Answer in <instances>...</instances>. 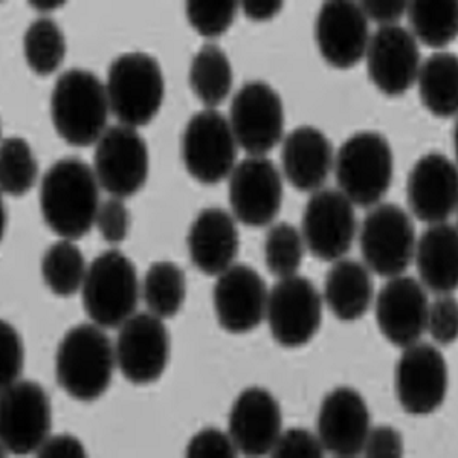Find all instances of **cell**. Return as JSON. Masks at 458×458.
Instances as JSON below:
<instances>
[{"mask_svg":"<svg viewBox=\"0 0 458 458\" xmlns=\"http://www.w3.org/2000/svg\"><path fill=\"white\" fill-rule=\"evenodd\" d=\"M98 199V179L79 157L60 159L43 176V219L63 239L77 240L88 234L97 220Z\"/></svg>","mask_w":458,"mask_h":458,"instance_id":"1","label":"cell"},{"mask_svg":"<svg viewBox=\"0 0 458 458\" xmlns=\"http://www.w3.org/2000/svg\"><path fill=\"white\" fill-rule=\"evenodd\" d=\"M109 98L98 77L83 69H71L58 77L51 97L54 127L64 141L88 147L107 129Z\"/></svg>","mask_w":458,"mask_h":458,"instance_id":"2","label":"cell"},{"mask_svg":"<svg viewBox=\"0 0 458 458\" xmlns=\"http://www.w3.org/2000/svg\"><path fill=\"white\" fill-rule=\"evenodd\" d=\"M114 360L109 336L99 326H77L64 335L58 347V384L77 401H97L109 388Z\"/></svg>","mask_w":458,"mask_h":458,"instance_id":"3","label":"cell"},{"mask_svg":"<svg viewBox=\"0 0 458 458\" xmlns=\"http://www.w3.org/2000/svg\"><path fill=\"white\" fill-rule=\"evenodd\" d=\"M106 90L121 124L131 129L147 125L161 109L165 94L161 66L148 54H123L110 64Z\"/></svg>","mask_w":458,"mask_h":458,"instance_id":"4","label":"cell"},{"mask_svg":"<svg viewBox=\"0 0 458 458\" xmlns=\"http://www.w3.org/2000/svg\"><path fill=\"white\" fill-rule=\"evenodd\" d=\"M335 173L341 193L358 207L380 202L393 181V151L386 136L360 131L339 148Z\"/></svg>","mask_w":458,"mask_h":458,"instance_id":"5","label":"cell"},{"mask_svg":"<svg viewBox=\"0 0 458 458\" xmlns=\"http://www.w3.org/2000/svg\"><path fill=\"white\" fill-rule=\"evenodd\" d=\"M140 298L135 265L120 250H107L89 266L83 306L99 327L114 328L133 317Z\"/></svg>","mask_w":458,"mask_h":458,"instance_id":"6","label":"cell"},{"mask_svg":"<svg viewBox=\"0 0 458 458\" xmlns=\"http://www.w3.org/2000/svg\"><path fill=\"white\" fill-rule=\"evenodd\" d=\"M360 240L365 263L377 276H399L411 265L416 231L411 217L394 203L377 205L367 214Z\"/></svg>","mask_w":458,"mask_h":458,"instance_id":"7","label":"cell"},{"mask_svg":"<svg viewBox=\"0 0 458 458\" xmlns=\"http://www.w3.org/2000/svg\"><path fill=\"white\" fill-rule=\"evenodd\" d=\"M51 402L47 391L31 380H16L2 388L0 437L11 454L38 451L51 431Z\"/></svg>","mask_w":458,"mask_h":458,"instance_id":"8","label":"cell"},{"mask_svg":"<svg viewBox=\"0 0 458 458\" xmlns=\"http://www.w3.org/2000/svg\"><path fill=\"white\" fill-rule=\"evenodd\" d=\"M183 164L199 182L214 185L234 170L237 141L229 121L217 110L194 114L183 131Z\"/></svg>","mask_w":458,"mask_h":458,"instance_id":"9","label":"cell"},{"mask_svg":"<svg viewBox=\"0 0 458 458\" xmlns=\"http://www.w3.org/2000/svg\"><path fill=\"white\" fill-rule=\"evenodd\" d=\"M266 317L276 343L287 349H297L308 344L321 326V295L309 278H282L267 297Z\"/></svg>","mask_w":458,"mask_h":458,"instance_id":"10","label":"cell"},{"mask_svg":"<svg viewBox=\"0 0 458 458\" xmlns=\"http://www.w3.org/2000/svg\"><path fill=\"white\" fill-rule=\"evenodd\" d=\"M229 118L235 141L250 157H263L282 141L284 110L269 84L246 83L233 98Z\"/></svg>","mask_w":458,"mask_h":458,"instance_id":"11","label":"cell"},{"mask_svg":"<svg viewBox=\"0 0 458 458\" xmlns=\"http://www.w3.org/2000/svg\"><path fill=\"white\" fill-rule=\"evenodd\" d=\"M95 176L114 198H131L148 176V150L141 135L127 125H112L99 138L94 157Z\"/></svg>","mask_w":458,"mask_h":458,"instance_id":"12","label":"cell"},{"mask_svg":"<svg viewBox=\"0 0 458 458\" xmlns=\"http://www.w3.org/2000/svg\"><path fill=\"white\" fill-rule=\"evenodd\" d=\"M116 362L125 379L146 386L161 377L170 358V338L161 318L136 313L121 326Z\"/></svg>","mask_w":458,"mask_h":458,"instance_id":"13","label":"cell"},{"mask_svg":"<svg viewBox=\"0 0 458 458\" xmlns=\"http://www.w3.org/2000/svg\"><path fill=\"white\" fill-rule=\"evenodd\" d=\"M282 176L271 159L246 157L229 179V202L235 219L252 228L271 224L280 213Z\"/></svg>","mask_w":458,"mask_h":458,"instance_id":"14","label":"cell"},{"mask_svg":"<svg viewBox=\"0 0 458 458\" xmlns=\"http://www.w3.org/2000/svg\"><path fill=\"white\" fill-rule=\"evenodd\" d=\"M354 233L353 203L334 188L315 191L302 217V235L313 256L323 261L341 260L352 248Z\"/></svg>","mask_w":458,"mask_h":458,"instance_id":"15","label":"cell"},{"mask_svg":"<svg viewBox=\"0 0 458 458\" xmlns=\"http://www.w3.org/2000/svg\"><path fill=\"white\" fill-rule=\"evenodd\" d=\"M448 390V369L434 345L416 343L406 347L397 362L396 391L408 414L425 416L442 405Z\"/></svg>","mask_w":458,"mask_h":458,"instance_id":"16","label":"cell"},{"mask_svg":"<svg viewBox=\"0 0 458 458\" xmlns=\"http://www.w3.org/2000/svg\"><path fill=\"white\" fill-rule=\"evenodd\" d=\"M365 54L371 81L388 97L405 94L416 81L420 51L411 32L401 25L380 27Z\"/></svg>","mask_w":458,"mask_h":458,"instance_id":"17","label":"cell"},{"mask_svg":"<svg viewBox=\"0 0 458 458\" xmlns=\"http://www.w3.org/2000/svg\"><path fill=\"white\" fill-rule=\"evenodd\" d=\"M267 287L259 272L233 265L214 286V308L220 326L229 334H246L260 326L267 309Z\"/></svg>","mask_w":458,"mask_h":458,"instance_id":"18","label":"cell"},{"mask_svg":"<svg viewBox=\"0 0 458 458\" xmlns=\"http://www.w3.org/2000/svg\"><path fill=\"white\" fill-rule=\"evenodd\" d=\"M428 295L412 276H393L376 300V321L380 332L396 347L419 343L427 330Z\"/></svg>","mask_w":458,"mask_h":458,"instance_id":"19","label":"cell"},{"mask_svg":"<svg viewBox=\"0 0 458 458\" xmlns=\"http://www.w3.org/2000/svg\"><path fill=\"white\" fill-rule=\"evenodd\" d=\"M369 40V21L360 4L345 0L323 4L317 19V42L328 64L353 68L364 58Z\"/></svg>","mask_w":458,"mask_h":458,"instance_id":"20","label":"cell"},{"mask_svg":"<svg viewBox=\"0 0 458 458\" xmlns=\"http://www.w3.org/2000/svg\"><path fill=\"white\" fill-rule=\"evenodd\" d=\"M370 432V411L358 391L341 386L324 399L318 416V437L336 457H356Z\"/></svg>","mask_w":458,"mask_h":458,"instance_id":"21","label":"cell"},{"mask_svg":"<svg viewBox=\"0 0 458 458\" xmlns=\"http://www.w3.org/2000/svg\"><path fill=\"white\" fill-rule=\"evenodd\" d=\"M457 167L438 153L420 157L408 177V202L417 219L443 224L457 209Z\"/></svg>","mask_w":458,"mask_h":458,"instance_id":"22","label":"cell"},{"mask_svg":"<svg viewBox=\"0 0 458 458\" xmlns=\"http://www.w3.org/2000/svg\"><path fill=\"white\" fill-rule=\"evenodd\" d=\"M282 434L280 405L269 391L254 386L243 391L229 414V436L248 457L269 454Z\"/></svg>","mask_w":458,"mask_h":458,"instance_id":"23","label":"cell"},{"mask_svg":"<svg viewBox=\"0 0 458 458\" xmlns=\"http://www.w3.org/2000/svg\"><path fill=\"white\" fill-rule=\"evenodd\" d=\"M194 266L207 276H220L239 254V231L233 216L222 208L199 213L188 234Z\"/></svg>","mask_w":458,"mask_h":458,"instance_id":"24","label":"cell"},{"mask_svg":"<svg viewBox=\"0 0 458 458\" xmlns=\"http://www.w3.org/2000/svg\"><path fill=\"white\" fill-rule=\"evenodd\" d=\"M283 170L293 187L310 193L327 181L334 164V148L323 131L302 125L291 131L282 151Z\"/></svg>","mask_w":458,"mask_h":458,"instance_id":"25","label":"cell"},{"mask_svg":"<svg viewBox=\"0 0 458 458\" xmlns=\"http://www.w3.org/2000/svg\"><path fill=\"white\" fill-rule=\"evenodd\" d=\"M417 271L429 291L449 295L457 289L458 235L454 225L436 224L417 243Z\"/></svg>","mask_w":458,"mask_h":458,"instance_id":"26","label":"cell"},{"mask_svg":"<svg viewBox=\"0 0 458 458\" xmlns=\"http://www.w3.org/2000/svg\"><path fill=\"white\" fill-rule=\"evenodd\" d=\"M324 298L341 321L360 319L373 301L370 272L360 261H336L326 278Z\"/></svg>","mask_w":458,"mask_h":458,"instance_id":"27","label":"cell"},{"mask_svg":"<svg viewBox=\"0 0 458 458\" xmlns=\"http://www.w3.org/2000/svg\"><path fill=\"white\" fill-rule=\"evenodd\" d=\"M423 105L440 118H451L458 109V62L454 54H434L419 69Z\"/></svg>","mask_w":458,"mask_h":458,"instance_id":"28","label":"cell"},{"mask_svg":"<svg viewBox=\"0 0 458 458\" xmlns=\"http://www.w3.org/2000/svg\"><path fill=\"white\" fill-rule=\"evenodd\" d=\"M190 84L203 105H222L233 86V69L226 54L214 45H205L191 63Z\"/></svg>","mask_w":458,"mask_h":458,"instance_id":"29","label":"cell"},{"mask_svg":"<svg viewBox=\"0 0 458 458\" xmlns=\"http://www.w3.org/2000/svg\"><path fill=\"white\" fill-rule=\"evenodd\" d=\"M185 292V272L172 261H157L147 271L142 297L155 317H174L182 308Z\"/></svg>","mask_w":458,"mask_h":458,"instance_id":"30","label":"cell"},{"mask_svg":"<svg viewBox=\"0 0 458 458\" xmlns=\"http://www.w3.org/2000/svg\"><path fill=\"white\" fill-rule=\"evenodd\" d=\"M406 14L412 32L429 47H443L457 36V2H410Z\"/></svg>","mask_w":458,"mask_h":458,"instance_id":"31","label":"cell"},{"mask_svg":"<svg viewBox=\"0 0 458 458\" xmlns=\"http://www.w3.org/2000/svg\"><path fill=\"white\" fill-rule=\"evenodd\" d=\"M43 278L58 297H71L83 286L86 276L84 257L71 240H62L51 246L43 257Z\"/></svg>","mask_w":458,"mask_h":458,"instance_id":"32","label":"cell"},{"mask_svg":"<svg viewBox=\"0 0 458 458\" xmlns=\"http://www.w3.org/2000/svg\"><path fill=\"white\" fill-rule=\"evenodd\" d=\"M23 51L32 72L47 77L60 68L66 54L62 30L51 19L32 21L23 38Z\"/></svg>","mask_w":458,"mask_h":458,"instance_id":"33","label":"cell"},{"mask_svg":"<svg viewBox=\"0 0 458 458\" xmlns=\"http://www.w3.org/2000/svg\"><path fill=\"white\" fill-rule=\"evenodd\" d=\"M37 161L31 147L21 138H6L2 141L0 183L8 196H23L36 183Z\"/></svg>","mask_w":458,"mask_h":458,"instance_id":"34","label":"cell"},{"mask_svg":"<svg viewBox=\"0 0 458 458\" xmlns=\"http://www.w3.org/2000/svg\"><path fill=\"white\" fill-rule=\"evenodd\" d=\"M304 257V242L298 229L289 224H278L266 235V266L272 276L287 278L295 276Z\"/></svg>","mask_w":458,"mask_h":458,"instance_id":"35","label":"cell"},{"mask_svg":"<svg viewBox=\"0 0 458 458\" xmlns=\"http://www.w3.org/2000/svg\"><path fill=\"white\" fill-rule=\"evenodd\" d=\"M237 8V2H187L188 21L200 36L213 38L228 31Z\"/></svg>","mask_w":458,"mask_h":458,"instance_id":"36","label":"cell"},{"mask_svg":"<svg viewBox=\"0 0 458 458\" xmlns=\"http://www.w3.org/2000/svg\"><path fill=\"white\" fill-rule=\"evenodd\" d=\"M427 328L442 345H449L457 339L458 312L455 298L442 295L428 309Z\"/></svg>","mask_w":458,"mask_h":458,"instance_id":"37","label":"cell"},{"mask_svg":"<svg viewBox=\"0 0 458 458\" xmlns=\"http://www.w3.org/2000/svg\"><path fill=\"white\" fill-rule=\"evenodd\" d=\"M271 454L272 457L280 458H319L324 455V446L312 432L297 428L280 434Z\"/></svg>","mask_w":458,"mask_h":458,"instance_id":"38","label":"cell"},{"mask_svg":"<svg viewBox=\"0 0 458 458\" xmlns=\"http://www.w3.org/2000/svg\"><path fill=\"white\" fill-rule=\"evenodd\" d=\"M95 224L106 242L121 243L129 233L131 217L121 199L114 198L99 205Z\"/></svg>","mask_w":458,"mask_h":458,"instance_id":"39","label":"cell"},{"mask_svg":"<svg viewBox=\"0 0 458 458\" xmlns=\"http://www.w3.org/2000/svg\"><path fill=\"white\" fill-rule=\"evenodd\" d=\"M188 457L194 458H233L237 448L231 436L216 428H208L196 434L188 443Z\"/></svg>","mask_w":458,"mask_h":458,"instance_id":"40","label":"cell"},{"mask_svg":"<svg viewBox=\"0 0 458 458\" xmlns=\"http://www.w3.org/2000/svg\"><path fill=\"white\" fill-rule=\"evenodd\" d=\"M21 370V339L14 328L2 323V388L16 382Z\"/></svg>","mask_w":458,"mask_h":458,"instance_id":"41","label":"cell"},{"mask_svg":"<svg viewBox=\"0 0 458 458\" xmlns=\"http://www.w3.org/2000/svg\"><path fill=\"white\" fill-rule=\"evenodd\" d=\"M364 453L367 457H401L403 453L401 434L391 427L375 428L365 440Z\"/></svg>","mask_w":458,"mask_h":458,"instance_id":"42","label":"cell"},{"mask_svg":"<svg viewBox=\"0 0 458 458\" xmlns=\"http://www.w3.org/2000/svg\"><path fill=\"white\" fill-rule=\"evenodd\" d=\"M360 6L367 21H377L382 27L396 25L406 13L405 2H360Z\"/></svg>","mask_w":458,"mask_h":458,"instance_id":"43","label":"cell"},{"mask_svg":"<svg viewBox=\"0 0 458 458\" xmlns=\"http://www.w3.org/2000/svg\"><path fill=\"white\" fill-rule=\"evenodd\" d=\"M38 457L57 458V457H83V445L75 437L71 436H55L47 437L40 449L37 451Z\"/></svg>","mask_w":458,"mask_h":458,"instance_id":"44","label":"cell"},{"mask_svg":"<svg viewBox=\"0 0 458 458\" xmlns=\"http://www.w3.org/2000/svg\"><path fill=\"white\" fill-rule=\"evenodd\" d=\"M243 13L250 21H269L283 8V2H243Z\"/></svg>","mask_w":458,"mask_h":458,"instance_id":"45","label":"cell"}]
</instances>
